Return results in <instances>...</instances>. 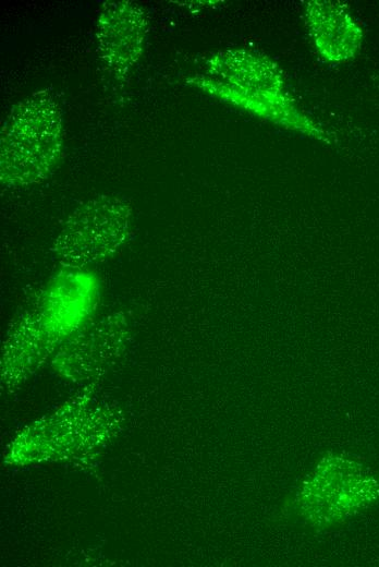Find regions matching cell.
I'll list each match as a JSON object with an SVG mask.
<instances>
[{"label":"cell","instance_id":"277c9868","mask_svg":"<svg viewBox=\"0 0 379 567\" xmlns=\"http://www.w3.org/2000/svg\"><path fill=\"white\" fill-rule=\"evenodd\" d=\"M99 284L90 272L62 268L39 293L44 326L53 343L71 336L89 318Z\"/></svg>","mask_w":379,"mask_h":567},{"label":"cell","instance_id":"3957f363","mask_svg":"<svg viewBox=\"0 0 379 567\" xmlns=\"http://www.w3.org/2000/svg\"><path fill=\"white\" fill-rule=\"evenodd\" d=\"M147 32V14L137 2L101 4L96 26L97 50L114 80L123 82L129 77L143 53Z\"/></svg>","mask_w":379,"mask_h":567},{"label":"cell","instance_id":"5b68a950","mask_svg":"<svg viewBox=\"0 0 379 567\" xmlns=\"http://www.w3.org/2000/svg\"><path fill=\"white\" fill-rule=\"evenodd\" d=\"M187 84L221 101L245 110L282 128L297 131L321 142L330 143L329 134L306 116L290 94L266 93L232 86L208 75H194Z\"/></svg>","mask_w":379,"mask_h":567},{"label":"cell","instance_id":"8992f818","mask_svg":"<svg viewBox=\"0 0 379 567\" xmlns=\"http://www.w3.org/2000/svg\"><path fill=\"white\" fill-rule=\"evenodd\" d=\"M304 19L313 44L322 59L343 63L357 55L364 32L345 3L308 1L304 5Z\"/></svg>","mask_w":379,"mask_h":567},{"label":"cell","instance_id":"52a82bcc","mask_svg":"<svg viewBox=\"0 0 379 567\" xmlns=\"http://www.w3.org/2000/svg\"><path fill=\"white\" fill-rule=\"evenodd\" d=\"M127 323L122 313L108 315L78 335L64 349L56 364L66 376L87 377L101 372L117 354L125 338Z\"/></svg>","mask_w":379,"mask_h":567},{"label":"cell","instance_id":"9c48e42d","mask_svg":"<svg viewBox=\"0 0 379 567\" xmlns=\"http://www.w3.org/2000/svg\"><path fill=\"white\" fill-rule=\"evenodd\" d=\"M53 345L42 323L38 295L20 315L5 342L2 381L13 385L23 381Z\"/></svg>","mask_w":379,"mask_h":567},{"label":"cell","instance_id":"ba28073f","mask_svg":"<svg viewBox=\"0 0 379 567\" xmlns=\"http://www.w3.org/2000/svg\"><path fill=\"white\" fill-rule=\"evenodd\" d=\"M208 76L235 87L273 94L286 93L279 65L268 57L247 49H225L206 61Z\"/></svg>","mask_w":379,"mask_h":567},{"label":"cell","instance_id":"7a4b0ae2","mask_svg":"<svg viewBox=\"0 0 379 567\" xmlns=\"http://www.w3.org/2000/svg\"><path fill=\"white\" fill-rule=\"evenodd\" d=\"M132 208L113 194L97 195L74 209L52 244V254L62 268L83 269L105 261L126 242Z\"/></svg>","mask_w":379,"mask_h":567},{"label":"cell","instance_id":"6da1fadb","mask_svg":"<svg viewBox=\"0 0 379 567\" xmlns=\"http://www.w3.org/2000/svg\"><path fill=\"white\" fill-rule=\"evenodd\" d=\"M62 114L48 89L32 93L8 114L0 137V180L5 186H27L46 180L60 161Z\"/></svg>","mask_w":379,"mask_h":567}]
</instances>
